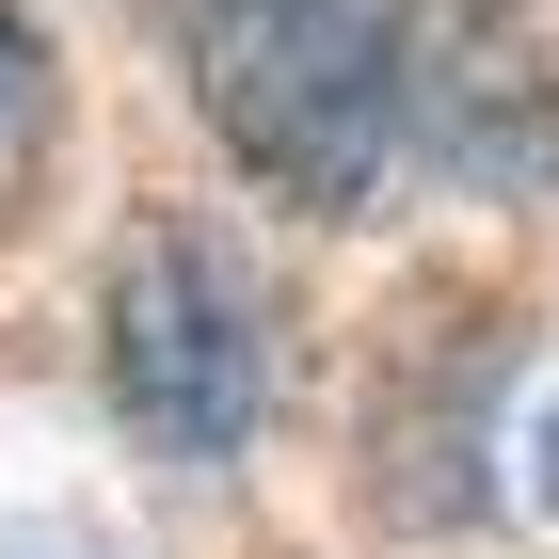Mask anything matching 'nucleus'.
<instances>
[{"label": "nucleus", "mask_w": 559, "mask_h": 559, "mask_svg": "<svg viewBox=\"0 0 559 559\" xmlns=\"http://www.w3.org/2000/svg\"><path fill=\"white\" fill-rule=\"evenodd\" d=\"M416 160L464 192H559V33L544 0H464L448 48L416 64Z\"/></svg>", "instance_id": "3"}, {"label": "nucleus", "mask_w": 559, "mask_h": 559, "mask_svg": "<svg viewBox=\"0 0 559 559\" xmlns=\"http://www.w3.org/2000/svg\"><path fill=\"white\" fill-rule=\"evenodd\" d=\"M527 496L559 512V400H544V431H527Z\"/></svg>", "instance_id": "4"}, {"label": "nucleus", "mask_w": 559, "mask_h": 559, "mask_svg": "<svg viewBox=\"0 0 559 559\" xmlns=\"http://www.w3.org/2000/svg\"><path fill=\"white\" fill-rule=\"evenodd\" d=\"M96 368H112V416L176 464H240L288 400V336H272V288L224 224H144L112 288H96Z\"/></svg>", "instance_id": "2"}, {"label": "nucleus", "mask_w": 559, "mask_h": 559, "mask_svg": "<svg viewBox=\"0 0 559 559\" xmlns=\"http://www.w3.org/2000/svg\"><path fill=\"white\" fill-rule=\"evenodd\" d=\"M176 64L224 160L288 209L352 224L384 192V144H416V0H176Z\"/></svg>", "instance_id": "1"}, {"label": "nucleus", "mask_w": 559, "mask_h": 559, "mask_svg": "<svg viewBox=\"0 0 559 559\" xmlns=\"http://www.w3.org/2000/svg\"><path fill=\"white\" fill-rule=\"evenodd\" d=\"M16 81H33V33H16V16H0V112H16Z\"/></svg>", "instance_id": "5"}]
</instances>
